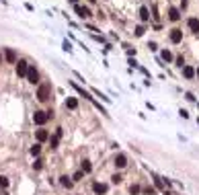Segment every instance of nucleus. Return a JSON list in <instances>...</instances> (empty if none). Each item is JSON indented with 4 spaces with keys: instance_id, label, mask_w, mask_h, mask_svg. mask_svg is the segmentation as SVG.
Segmentation results:
<instances>
[{
    "instance_id": "obj_12",
    "label": "nucleus",
    "mask_w": 199,
    "mask_h": 195,
    "mask_svg": "<svg viewBox=\"0 0 199 195\" xmlns=\"http://www.w3.org/2000/svg\"><path fill=\"white\" fill-rule=\"evenodd\" d=\"M183 74H185V78H193L195 76V70L191 66H183Z\"/></svg>"
},
{
    "instance_id": "obj_8",
    "label": "nucleus",
    "mask_w": 199,
    "mask_h": 195,
    "mask_svg": "<svg viewBox=\"0 0 199 195\" xmlns=\"http://www.w3.org/2000/svg\"><path fill=\"white\" fill-rule=\"evenodd\" d=\"M76 12H78V17H82V19L90 17V10H88L86 6H80V4H76Z\"/></svg>"
},
{
    "instance_id": "obj_30",
    "label": "nucleus",
    "mask_w": 199,
    "mask_h": 195,
    "mask_svg": "<svg viewBox=\"0 0 199 195\" xmlns=\"http://www.w3.org/2000/svg\"><path fill=\"white\" fill-rule=\"evenodd\" d=\"M164 195H172V193H170V191H166V189H164Z\"/></svg>"
},
{
    "instance_id": "obj_21",
    "label": "nucleus",
    "mask_w": 199,
    "mask_h": 195,
    "mask_svg": "<svg viewBox=\"0 0 199 195\" xmlns=\"http://www.w3.org/2000/svg\"><path fill=\"white\" fill-rule=\"evenodd\" d=\"M0 187H2V189L8 187V179H6V177H0Z\"/></svg>"
},
{
    "instance_id": "obj_17",
    "label": "nucleus",
    "mask_w": 199,
    "mask_h": 195,
    "mask_svg": "<svg viewBox=\"0 0 199 195\" xmlns=\"http://www.w3.org/2000/svg\"><path fill=\"white\" fill-rule=\"evenodd\" d=\"M140 17H142V21H148V19H150L148 8H144V6H142V8H140Z\"/></svg>"
},
{
    "instance_id": "obj_33",
    "label": "nucleus",
    "mask_w": 199,
    "mask_h": 195,
    "mask_svg": "<svg viewBox=\"0 0 199 195\" xmlns=\"http://www.w3.org/2000/svg\"><path fill=\"white\" fill-rule=\"evenodd\" d=\"M0 60H2V58H0Z\"/></svg>"
},
{
    "instance_id": "obj_18",
    "label": "nucleus",
    "mask_w": 199,
    "mask_h": 195,
    "mask_svg": "<svg viewBox=\"0 0 199 195\" xmlns=\"http://www.w3.org/2000/svg\"><path fill=\"white\" fill-rule=\"evenodd\" d=\"M160 56H162V60H164V62H170V60H172V53H170L168 49H164V51H162Z\"/></svg>"
},
{
    "instance_id": "obj_11",
    "label": "nucleus",
    "mask_w": 199,
    "mask_h": 195,
    "mask_svg": "<svg viewBox=\"0 0 199 195\" xmlns=\"http://www.w3.org/2000/svg\"><path fill=\"white\" fill-rule=\"evenodd\" d=\"M35 138H37L39 142H45V140L49 138V134H47L45 129H37V131H35Z\"/></svg>"
},
{
    "instance_id": "obj_28",
    "label": "nucleus",
    "mask_w": 199,
    "mask_h": 195,
    "mask_svg": "<svg viewBox=\"0 0 199 195\" xmlns=\"http://www.w3.org/2000/svg\"><path fill=\"white\" fill-rule=\"evenodd\" d=\"M177 64H179V66H181V68H183V66H185V60H183V56H179V58H177Z\"/></svg>"
},
{
    "instance_id": "obj_9",
    "label": "nucleus",
    "mask_w": 199,
    "mask_h": 195,
    "mask_svg": "<svg viewBox=\"0 0 199 195\" xmlns=\"http://www.w3.org/2000/svg\"><path fill=\"white\" fill-rule=\"evenodd\" d=\"M181 39H183V33H181L179 29H172V31H170V41H172V43H179Z\"/></svg>"
},
{
    "instance_id": "obj_13",
    "label": "nucleus",
    "mask_w": 199,
    "mask_h": 195,
    "mask_svg": "<svg viewBox=\"0 0 199 195\" xmlns=\"http://www.w3.org/2000/svg\"><path fill=\"white\" fill-rule=\"evenodd\" d=\"M168 19H170V21H179V19H181L179 10H177V8H170V10H168Z\"/></svg>"
},
{
    "instance_id": "obj_2",
    "label": "nucleus",
    "mask_w": 199,
    "mask_h": 195,
    "mask_svg": "<svg viewBox=\"0 0 199 195\" xmlns=\"http://www.w3.org/2000/svg\"><path fill=\"white\" fill-rule=\"evenodd\" d=\"M51 117V113H47V111H35V115H33V121L37 123V125H43L47 119Z\"/></svg>"
},
{
    "instance_id": "obj_22",
    "label": "nucleus",
    "mask_w": 199,
    "mask_h": 195,
    "mask_svg": "<svg viewBox=\"0 0 199 195\" xmlns=\"http://www.w3.org/2000/svg\"><path fill=\"white\" fill-rule=\"evenodd\" d=\"M129 193H131V195H138V193H140V187H138V185H131V187H129Z\"/></svg>"
},
{
    "instance_id": "obj_31",
    "label": "nucleus",
    "mask_w": 199,
    "mask_h": 195,
    "mask_svg": "<svg viewBox=\"0 0 199 195\" xmlns=\"http://www.w3.org/2000/svg\"><path fill=\"white\" fill-rule=\"evenodd\" d=\"M70 2H74V4H78V0H70Z\"/></svg>"
},
{
    "instance_id": "obj_26",
    "label": "nucleus",
    "mask_w": 199,
    "mask_h": 195,
    "mask_svg": "<svg viewBox=\"0 0 199 195\" xmlns=\"http://www.w3.org/2000/svg\"><path fill=\"white\" fill-rule=\"evenodd\" d=\"M82 177H84V173H82V170H78V173H76V175H74V177H72V179H74V181H80V179H82Z\"/></svg>"
},
{
    "instance_id": "obj_24",
    "label": "nucleus",
    "mask_w": 199,
    "mask_h": 195,
    "mask_svg": "<svg viewBox=\"0 0 199 195\" xmlns=\"http://www.w3.org/2000/svg\"><path fill=\"white\" fill-rule=\"evenodd\" d=\"M41 166H43V162H41V160H35V162H33V168H35V170H39Z\"/></svg>"
},
{
    "instance_id": "obj_4",
    "label": "nucleus",
    "mask_w": 199,
    "mask_h": 195,
    "mask_svg": "<svg viewBox=\"0 0 199 195\" xmlns=\"http://www.w3.org/2000/svg\"><path fill=\"white\" fill-rule=\"evenodd\" d=\"M92 191L97 195H103V193H107V185H105V183H94V185H92Z\"/></svg>"
},
{
    "instance_id": "obj_32",
    "label": "nucleus",
    "mask_w": 199,
    "mask_h": 195,
    "mask_svg": "<svg viewBox=\"0 0 199 195\" xmlns=\"http://www.w3.org/2000/svg\"><path fill=\"white\" fill-rule=\"evenodd\" d=\"M195 74H197V76H199V70H195Z\"/></svg>"
},
{
    "instance_id": "obj_15",
    "label": "nucleus",
    "mask_w": 199,
    "mask_h": 195,
    "mask_svg": "<svg viewBox=\"0 0 199 195\" xmlns=\"http://www.w3.org/2000/svg\"><path fill=\"white\" fill-rule=\"evenodd\" d=\"M80 170H82L84 175H88V173L92 170V164H90L88 160H82V168H80Z\"/></svg>"
},
{
    "instance_id": "obj_25",
    "label": "nucleus",
    "mask_w": 199,
    "mask_h": 195,
    "mask_svg": "<svg viewBox=\"0 0 199 195\" xmlns=\"http://www.w3.org/2000/svg\"><path fill=\"white\" fill-rule=\"evenodd\" d=\"M111 181H113L115 185H117V183H121V175H113V177H111Z\"/></svg>"
},
{
    "instance_id": "obj_10",
    "label": "nucleus",
    "mask_w": 199,
    "mask_h": 195,
    "mask_svg": "<svg viewBox=\"0 0 199 195\" xmlns=\"http://www.w3.org/2000/svg\"><path fill=\"white\" fill-rule=\"evenodd\" d=\"M187 25H189V29H191L193 33H199V21H197V19H189Z\"/></svg>"
},
{
    "instance_id": "obj_14",
    "label": "nucleus",
    "mask_w": 199,
    "mask_h": 195,
    "mask_svg": "<svg viewBox=\"0 0 199 195\" xmlns=\"http://www.w3.org/2000/svg\"><path fill=\"white\" fill-rule=\"evenodd\" d=\"M66 107H68V109H76V107H78V101H76L74 97H70V99H66Z\"/></svg>"
},
{
    "instance_id": "obj_1",
    "label": "nucleus",
    "mask_w": 199,
    "mask_h": 195,
    "mask_svg": "<svg viewBox=\"0 0 199 195\" xmlns=\"http://www.w3.org/2000/svg\"><path fill=\"white\" fill-rule=\"evenodd\" d=\"M49 92H51V86L49 84H41L39 88H37V99H39L41 103H45L49 99Z\"/></svg>"
},
{
    "instance_id": "obj_6",
    "label": "nucleus",
    "mask_w": 199,
    "mask_h": 195,
    "mask_svg": "<svg viewBox=\"0 0 199 195\" xmlns=\"http://www.w3.org/2000/svg\"><path fill=\"white\" fill-rule=\"evenodd\" d=\"M4 56H6V62H10V64H17V53H14V49H6L4 51Z\"/></svg>"
},
{
    "instance_id": "obj_27",
    "label": "nucleus",
    "mask_w": 199,
    "mask_h": 195,
    "mask_svg": "<svg viewBox=\"0 0 199 195\" xmlns=\"http://www.w3.org/2000/svg\"><path fill=\"white\" fill-rule=\"evenodd\" d=\"M144 193H146V195H154V187H146Z\"/></svg>"
},
{
    "instance_id": "obj_23",
    "label": "nucleus",
    "mask_w": 199,
    "mask_h": 195,
    "mask_svg": "<svg viewBox=\"0 0 199 195\" xmlns=\"http://www.w3.org/2000/svg\"><path fill=\"white\" fill-rule=\"evenodd\" d=\"M49 142H51V148H58V142H60V138H58V136H53Z\"/></svg>"
},
{
    "instance_id": "obj_19",
    "label": "nucleus",
    "mask_w": 199,
    "mask_h": 195,
    "mask_svg": "<svg viewBox=\"0 0 199 195\" xmlns=\"http://www.w3.org/2000/svg\"><path fill=\"white\" fill-rule=\"evenodd\" d=\"M154 185H156L158 189H164V181H162L160 177H156V175H154Z\"/></svg>"
},
{
    "instance_id": "obj_3",
    "label": "nucleus",
    "mask_w": 199,
    "mask_h": 195,
    "mask_svg": "<svg viewBox=\"0 0 199 195\" xmlns=\"http://www.w3.org/2000/svg\"><path fill=\"white\" fill-rule=\"evenodd\" d=\"M27 72H29V64L25 60H19L17 62V74L19 76H27Z\"/></svg>"
},
{
    "instance_id": "obj_16",
    "label": "nucleus",
    "mask_w": 199,
    "mask_h": 195,
    "mask_svg": "<svg viewBox=\"0 0 199 195\" xmlns=\"http://www.w3.org/2000/svg\"><path fill=\"white\" fill-rule=\"evenodd\" d=\"M60 183H62L64 187H68V189L72 187V181H70V177H66V175H64V177H60Z\"/></svg>"
},
{
    "instance_id": "obj_5",
    "label": "nucleus",
    "mask_w": 199,
    "mask_h": 195,
    "mask_svg": "<svg viewBox=\"0 0 199 195\" xmlns=\"http://www.w3.org/2000/svg\"><path fill=\"white\" fill-rule=\"evenodd\" d=\"M27 78H29V82H39V74H37V70L35 68H29V72H27Z\"/></svg>"
},
{
    "instance_id": "obj_7",
    "label": "nucleus",
    "mask_w": 199,
    "mask_h": 195,
    "mask_svg": "<svg viewBox=\"0 0 199 195\" xmlns=\"http://www.w3.org/2000/svg\"><path fill=\"white\" fill-rule=\"evenodd\" d=\"M125 164H127V158H125V154H117V156H115V166H117V168H123Z\"/></svg>"
},
{
    "instance_id": "obj_20",
    "label": "nucleus",
    "mask_w": 199,
    "mask_h": 195,
    "mask_svg": "<svg viewBox=\"0 0 199 195\" xmlns=\"http://www.w3.org/2000/svg\"><path fill=\"white\" fill-rule=\"evenodd\" d=\"M29 152H31V154H33V156H37V154H39V152H41V146H39V144H35V146H31V150H29Z\"/></svg>"
},
{
    "instance_id": "obj_29",
    "label": "nucleus",
    "mask_w": 199,
    "mask_h": 195,
    "mask_svg": "<svg viewBox=\"0 0 199 195\" xmlns=\"http://www.w3.org/2000/svg\"><path fill=\"white\" fill-rule=\"evenodd\" d=\"M136 35H138V37L144 35V27H138V29H136Z\"/></svg>"
}]
</instances>
